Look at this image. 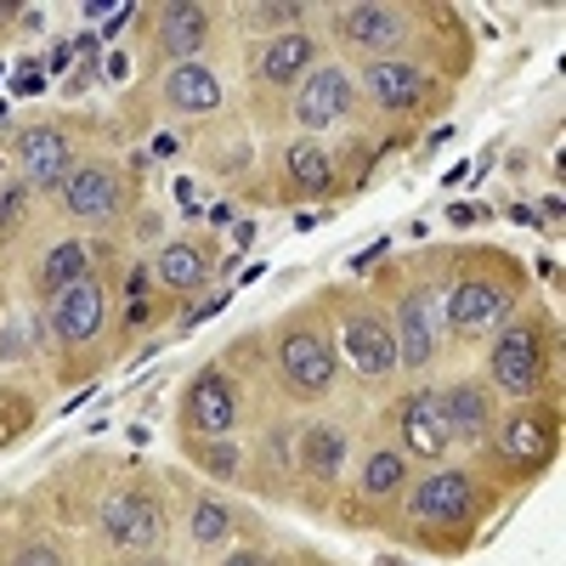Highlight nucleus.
<instances>
[{
  "label": "nucleus",
  "instance_id": "f257e3e1",
  "mask_svg": "<svg viewBox=\"0 0 566 566\" xmlns=\"http://www.w3.org/2000/svg\"><path fill=\"white\" fill-rule=\"evenodd\" d=\"M103 533H108L119 549H148V544L165 533V515H159V504H154L148 493H119V499H108V510H103Z\"/></svg>",
  "mask_w": 566,
  "mask_h": 566
},
{
  "label": "nucleus",
  "instance_id": "f03ea898",
  "mask_svg": "<svg viewBox=\"0 0 566 566\" xmlns=\"http://www.w3.org/2000/svg\"><path fill=\"white\" fill-rule=\"evenodd\" d=\"M283 374H290L295 391H328V380H335V340H323L317 328H295L283 340Z\"/></svg>",
  "mask_w": 566,
  "mask_h": 566
},
{
  "label": "nucleus",
  "instance_id": "7ed1b4c3",
  "mask_svg": "<svg viewBox=\"0 0 566 566\" xmlns=\"http://www.w3.org/2000/svg\"><path fill=\"white\" fill-rule=\"evenodd\" d=\"M538 368H544V357H538L533 328H510V335L493 346V380L510 397H533L538 391Z\"/></svg>",
  "mask_w": 566,
  "mask_h": 566
},
{
  "label": "nucleus",
  "instance_id": "20e7f679",
  "mask_svg": "<svg viewBox=\"0 0 566 566\" xmlns=\"http://www.w3.org/2000/svg\"><path fill=\"white\" fill-rule=\"evenodd\" d=\"M63 205H69V216H80V221H108V216L119 210V181H114V170H108V165H80V170H69V176H63Z\"/></svg>",
  "mask_w": 566,
  "mask_h": 566
},
{
  "label": "nucleus",
  "instance_id": "39448f33",
  "mask_svg": "<svg viewBox=\"0 0 566 566\" xmlns=\"http://www.w3.org/2000/svg\"><path fill=\"white\" fill-rule=\"evenodd\" d=\"M232 419H239V397H232L227 374H199L193 380V397H187V424H193L199 437H227Z\"/></svg>",
  "mask_w": 566,
  "mask_h": 566
},
{
  "label": "nucleus",
  "instance_id": "423d86ee",
  "mask_svg": "<svg viewBox=\"0 0 566 566\" xmlns=\"http://www.w3.org/2000/svg\"><path fill=\"white\" fill-rule=\"evenodd\" d=\"M352 108V80L340 69H312L301 97H295V119L301 125H335Z\"/></svg>",
  "mask_w": 566,
  "mask_h": 566
},
{
  "label": "nucleus",
  "instance_id": "0eeeda50",
  "mask_svg": "<svg viewBox=\"0 0 566 566\" xmlns=\"http://www.w3.org/2000/svg\"><path fill=\"white\" fill-rule=\"evenodd\" d=\"M18 159H23L34 187H63V176H69V142L52 125H34V130L18 136Z\"/></svg>",
  "mask_w": 566,
  "mask_h": 566
},
{
  "label": "nucleus",
  "instance_id": "6e6552de",
  "mask_svg": "<svg viewBox=\"0 0 566 566\" xmlns=\"http://www.w3.org/2000/svg\"><path fill=\"white\" fill-rule=\"evenodd\" d=\"M413 515L419 522H464V510H470V476L464 470H442V476H424L413 488Z\"/></svg>",
  "mask_w": 566,
  "mask_h": 566
},
{
  "label": "nucleus",
  "instance_id": "1a4fd4ad",
  "mask_svg": "<svg viewBox=\"0 0 566 566\" xmlns=\"http://www.w3.org/2000/svg\"><path fill=\"white\" fill-rule=\"evenodd\" d=\"M402 437H408V453H424V459H437L448 453L453 431H448V419L437 408V391H413L402 402Z\"/></svg>",
  "mask_w": 566,
  "mask_h": 566
},
{
  "label": "nucleus",
  "instance_id": "9d476101",
  "mask_svg": "<svg viewBox=\"0 0 566 566\" xmlns=\"http://www.w3.org/2000/svg\"><path fill=\"white\" fill-rule=\"evenodd\" d=\"M397 357L408 368H424L437 357V323H431V295H402L397 306Z\"/></svg>",
  "mask_w": 566,
  "mask_h": 566
},
{
  "label": "nucleus",
  "instance_id": "9b49d317",
  "mask_svg": "<svg viewBox=\"0 0 566 566\" xmlns=\"http://www.w3.org/2000/svg\"><path fill=\"white\" fill-rule=\"evenodd\" d=\"M52 323H57V335L63 340H91L103 328V290L91 277H80V283H69V290L57 295V312H52Z\"/></svg>",
  "mask_w": 566,
  "mask_h": 566
},
{
  "label": "nucleus",
  "instance_id": "f8f14e48",
  "mask_svg": "<svg viewBox=\"0 0 566 566\" xmlns=\"http://www.w3.org/2000/svg\"><path fill=\"white\" fill-rule=\"evenodd\" d=\"M340 34L352 40V45H402L408 40V12H397V7H346L340 12Z\"/></svg>",
  "mask_w": 566,
  "mask_h": 566
},
{
  "label": "nucleus",
  "instance_id": "ddd939ff",
  "mask_svg": "<svg viewBox=\"0 0 566 566\" xmlns=\"http://www.w3.org/2000/svg\"><path fill=\"white\" fill-rule=\"evenodd\" d=\"M346 352H352V363L368 374V380L391 374V363H397V340H391V328L380 317H352L346 323Z\"/></svg>",
  "mask_w": 566,
  "mask_h": 566
},
{
  "label": "nucleus",
  "instance_id": "4468645a",
  "mask_svg": "<svg viewBox=\"0 0 566 566\" xmlns=\"http://www.w3.org/2000/svg\"><path fill=\"white\" fill-rule=\"evenodd\" d=\"M368 91H374V103L380 108H413L419 103V91H424V74L413 69V63H402V57H386V63H374L368 69Z\"/></svg>",
  "mask_w": 566,
  "mask_h": 566
},
{
  "label": "nucleus",
  "instance_id": "2eb2a0df",
  "mask_svg": "<svg viewBox=\"0 0 566 566\" xmlns=\"http://www.w3.org/2000/svg\"><path fill=\"white\" fill-rule=\"evenodd\" d=\"M165 97H170L181 114H216V108H221V85H216L210 69L181 63V69H170V80H165Z\"/></svg>",
  "mask_w": 566,
  "mask_h": 566
},
{
  "label": "nucleus",
  "instance_id": "dca6fc26",
  "mask_svg": "<svg viewBox=\"0 0 566 566\" xmlns=\"http://www.w3.org/2000/svg\"><path fill=\"white\" fill-rule=\"evenodd\" d=\"M312 63H317V45H312L306 34H277L266 52H261V80L290 85V80H301Z\"/></svg>",
  "mask_w": 566,
  "mask_h": 566
},
{
  "label": "nucleus",
  "instance_id": "f3484780",
  "mask_svg": "<svg viewBox=\"0 0 566 566\" xmlns=\"http://www.w3.org/2000/svg\"><path fill=\"white\" fill-rule=\"evenodd\" d=\"M437 408H442L453 437H482L488 431V397L476 386H442L437 391Z\"/></svg>",
  "mask_w": 566,
  "mask_h": 566
},
{
  "label": "nucleus",
  "instance_id": "a211bd4d",
  "mask_svg": "<svg viewBox=\"0 0 566 566\" xmlns=\"http://www.w3.org/2000/svg\"><path fill=\"white\" fill-rule=\"evenodd\" d=\"M504 306H510V295L493 290V283H459V290L448 295V323L453 328H476V323L499 317Z\"/></svg>",
  "mask_w": 566,
  "mask_h": 566
},
{
  "label": "nucleus",
  "instance_id": "6ab92c4d",
  "mask_svg": "<svg viewBox=\"0 0 566 566\" xmlns=\"http://www.w3.org/2000/svg\"><path fill=\"white\" fill-rule=\"evenodd\" d=\"M159 45L170 57H187L205 45V12L199 7H165L159 12Z\"/></svg>",
  "mask_w": 566,
  "mask_h": 566
},
{
  "label": "nucleus",
  "instance_id": "aec40b11",
  "mask_svg": "<svg viewBox=\"0 0 566 566\" xmlns=\"http://www.w3.org/2000/svg\"><path fill=\"white\" fill-rule=\"evenodd\" d=\"M85 272H91V244H57L52 255H45V266H40V290L63 295L69 283H80Z\"/></svg>",
  "mask_w": 566,
  "mask_h": 566
},
{
  "label": "nucleus",
  "instance_id": "412c9836",
  "mask_svg": "<svg viewBox=\"0 0 566 566\" xmlns=\"http://www.w3.org/2000/svg\"><path fill=\"white\" fill-rule=\"evenodd\" d=\"M499 448H504V459H515V464H538V459L549 453V424H544V419H510L504 437H499Z\"/></svg>",
  "mask_w": 566,
  "mask_h": 566
},
{
  "label": "nucleus",
  "instance_id": "4be33fe9",
  "mask_svg": "<svg viewBox=\"0 0 566 566\" xmlns=\"http://www.w3.org/2000/svg\"><path fill=\"white\" fill-rule=\"evenodd\" d=\"M290 176H295V187H306V193H323V187L335 181V165H328V154L317 148V142H295L290 148Z\"/></svg>",
  "mask_w": 566,
  "mask_h": 566
},
{
  "label": "nucleus",
  "instance_id": "5701e85b",
  "mask_svg": "<svg viewBox=\"0 0 566 566\" xmlns=\"http://www.w3.org/2000/svg\"><path fill=\"white\" fill-rule=\"evenodd\" d=\"M340 453H346V442H340L335 424H312V431H306L301 459H306L312 476H335V470H340Z\"/></svg>",
  "mask_w": 566,
  "mask_h": 566
},
{
  "label": "nucleus",
  "instance_id": "b1692460",
  "mask_svg": "<svg viewBox=\"0 0 566 566\" xmlns=\"http://www.w3.org/2000/svg\"><path fill=\"white\" fill-rule=\"evenodd\" d=\"M159 277L170 283V290H199V283H205V261H199V250H187V244L159 250Z\"/></svg>",
  "mask_w": 566,
  "mask_h": 566
},
{
  "label": "nucleus",
  "instance_id": "393cba45",
  "mask_svg": "<svg viewBox=\"0 0 566 566\" xmlns=\"http://www.w3.org/2000/svg\"><path fill=\"white\" fill-rule=\"evenodd\" d=\"M397 482H402V459L397 453H374L368 470H363V493L386 499V493H397Z\"/></svg>",
  "mask_w": 566,
  "mask_h": 566
},
{
  "label": "nucleus",
  "instance_id": "a878e982",
  "mask_svg": "<svg viewBox=\"0 0 566 566\" xmlns=\"http://www.w3.org/2000/svg\"><path fill=\"white\" fill-rule=\"evenodd\" d=\"M227 527H232V515H227L216 499H205V504L193 510V538H199V544H221Z\"/></svg>",
  "mask_w": 566,
  "mask_h": 566
},
{
  "label": "nucleus",
  "instance_id": "bb28decb",
  "mask_svg": "<svg viewBox=\"0 0 566 566\" xmlns=\"http://www.w3.org/2000/svg\"><path fill=\"white\" fill-rule=\"evenodd\" d=\"M23 205H29V187H23V181L0 187V232H12V227L23 221Z\"/></svg>",
  "mask_w": 566,
  "mask_h": 566
},
{
  "label": "nucleus",
  "instance_id": "cd10ccee",
  "mask_svg": "<svg viewBox=\"0 0 566 566\" xmlns=\"http://www.w3.org/2000/svg\"><path fill=\"white\" fill-rule=\"evenodd\" d=\"M250 18H255L261 29H272V23H295L301 7H250Z\"/></svg>",
  "mask_w": 566,
  "mask_h": 566
},
{
  "label": "nucleus",
  "instance_id": "c85d7f7f",
  "mask_svg": "<svg viewBox=\"0 0 566 566\" xmlns=\"http://www.w3.org/2000/svg\"><path fill=\"white\" fill-rule=\"evenodd\" d=\"M12 566H57V555H52V549H23Z\"/></svg>",
  "mask_w": 566,
  "mask_h": 566
},
{
  "label": "nucleus",
  "instance_id": "c756f323",
  "mask_svg": "<svg viewBox=\"0 0 566 566\" xmlns=\"http://www.w3.org/2000/svg\"><path fill=\"white\" fill-rule=\"evenodd\" d=\"M125 18H130V7H125V0H119V7H114V12L103 18V34H119V29H125Z\"/></svg>",
  "mask_w": 566,
  "mask_h": 566
},
{
  "label": "nucleus",
  "instance_id": "7c9ffc66",
  "mask_svg": "<svg viewBox=\"0 0 566 566\" xmlns=\"http://www.w3.org/2000/svg\"><path fill=\"white\" fill-rule=\"evenodd\" d=\"M69 57H74V45L57 40V45H52V69H69Z\"/></svg>",
  "mask_w": 566,
  "mask_h": 566
},
{
  "label": "nucleus",
  "instance_id": "2f4dec72",
  "mask_svg": "<svg viewBox=\"0 0 566 566\" xmlns=\"http://www.w3.org/2000/svg\"><path fill=\"white\" fill-rule=\"evenodd\" d=\"M40 85H45L40 74H18V91H23V97H34V91H40Z\"/></svg>",
  "mask_w": 566,
  "mask_h": 566
},
{
  "label": "nucleus",
  "instance_id": "473e14b6",
  "mask_svg": "<svg viewBox=\"0 0 566 566\" xmlns=\"http://www.w3.org/2000/svg\"><path fill=\"white\" fill-rule=\"evenodd\" d=\"M227 566H272V560H261V555H227Z\"/></svg>",
  "mask_w": 566,
  "mask_h": 566
},
{
  "label": "nucleus",
  "instance_id": "72a5a7b5",
  "mask_svg": "<svg viewBox=\"0 0 566 566\" xmlns=\"http://www.w3.org/2000/svg\"><path fill=\"white\" fill-rule=\"evenodd\" d=\"M130 566H165V560H130Z\"/></svg>",
  "mask_w": 566,
  "mask_h": 566
}]
</instances>
